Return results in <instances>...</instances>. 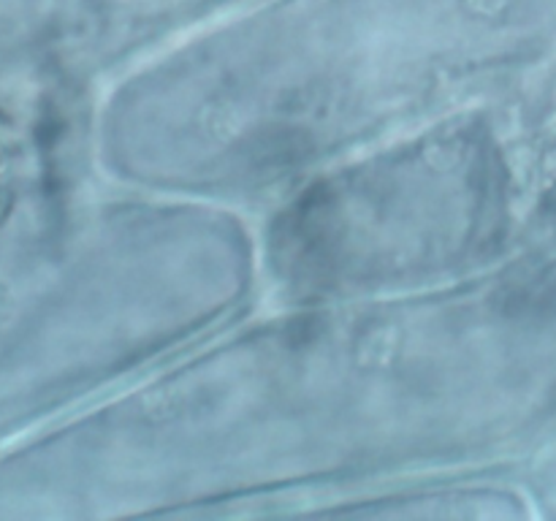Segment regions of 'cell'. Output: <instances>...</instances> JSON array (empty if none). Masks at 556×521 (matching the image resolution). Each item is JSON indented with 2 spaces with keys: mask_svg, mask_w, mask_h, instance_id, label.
<instances>
[{
  "mask_svg": "<svg viewBox=\"0 0 556 521\" xmlns=\"http://www.w3.org/2000/svg\"><path fill=\"white\" fill-rule=\"evenodd\" d=\"M9 182H11V136H9V119L0 114V220H3L11 201Z\"/></svg>",
  "mask_w": 556,
  "mask_h": 521,
  "instance_id": "6da1fadb",
  "label": "cell"
}]
</instances>
